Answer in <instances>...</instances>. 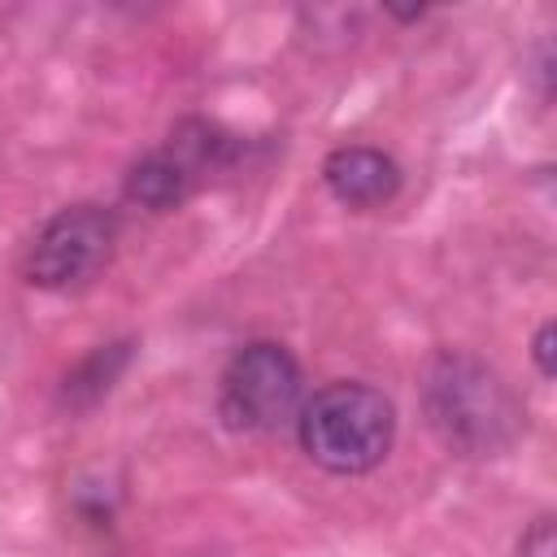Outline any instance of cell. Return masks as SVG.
<instances>
[{
    "label": "cell",
    "mask_w": 557,
    "mask_h": 557,
    "mask_svg": "<svg viewBox=\"0 0 557 557\" xmlns=\"http://www.w3.org/2000/svg\"><path fill=\"white\" fill-rule=\"evenodd\" d=\"M226 152L222 135L213 126H196V139H187L178 131V139H170V148H157L148 157H139L126 174V200L152 209V213H165V209H178L191 187H196V174L205 165H218Z\"/></svg>",
    "instance_id": "5"
},
{
    "label": "cell",
    "mask_w": 557,
    "mask_h": 557,
    "mask_svg": "<svg viewBox=\"0 0 557 557\" xmlns=\"http://www.w3.org/2000/svg\"><path fill=\"white\" fill-rule=\"evenodd\" d=\"M300 405H305V374L283 344L257 339V344H244L226 361L222 387H218V409L226 426L278 431L296 422Z\"/></svg>",
    "instance_id": "3"
},
{
    "label": "cell",
    "mask_w": 557,
    "mask_h": 557,
    "mask_svg": "<svg viewBox=\"0 0 557 557\" xmlns=\"http://www.w3.org/2000/svg\"><path fill=\"white\" fill-rule=\"evenodd\" d=\"M296 435L313 466L331 474H366L392 448L396 409L370 383H326L300 405Z\"/></svg>",
    "instance_id": "2"
},
{
    "label": "cell",
    "mask_w": 557,
    "mask_h": 557,
    "mask_svg": "<svg viewBox=\"0 0 557 557\" xmlns=\"http://www.w3.org/2000/svg\"><path fill=\"white\" fill-rule=\"evenodd\" d=\"M535 366H540V374L544 379H553V322H544L540 331H535Z\"/></svg>",
    "instance_id": "9"
},
{
    "label": "cell",
    "mask_w": 557,
    "mask_h": 557,
    "mask_svg": "<svg viewBox=\"0 0 557 557\" xmlns=\"http://www.w3.org/2000/svg\"><path fill=\"white\" fill-rule=\"evenodd\" d=\"M126 357H131V344H104V348H96L78 370L65 374V405H87V400L104 396L109 383L117 379V370L126 366Z\"/></svg>",
    "instance_id": "7"
},
{
    "label": "cell",
    "mask_w": 557,
    "mask_h": 557,
    "mask_svg": "<svg viewBox=\"0 0 557 557\" xmlns=\"http://www.w3.org/2000/svg\"><path fill=\"white\" fill-rule=\"evenodd\" d=\"M518 557H557V540H553V518L548 513L531 522V531L518 544Z\"/></svg>",
    "instance_id": "8"
},
{
    "label": "cell",
    "mask_w": 557,
    "mask_h": 557,
    "mask_svg": "<svg viewBox=\"0 0 557 557\" xmlns=\"http://www.w3.org/2000/svg\"><path fill=\"white\" fill-rule=\"evenodd\" d=\"M322 178L331 187V196L348 209H370L396 196L400 187V170L387 152L366 148V144H344L322 161Z\"/></svg>",
    "instance_id": "6"
},
{
    "label": "cell",
    "mask_w": 557,
    "mask_h": 557,
    "mask_svg": "<svg viewBox=\"0 0 557 557\" xmlns=\"http://www.w3.org/2000/svg\"><path fill=\"white\" fill-rule=\"evenodd\" d=\"M113 239H117V222L109 209L70 205L35 231L22 270L35 287H78L109 261Z\"/></svg>",
    "instance_id": "4"
},
{
    "label": "cell",
    "mask_w": 557,
    "mask_h": 557,
    "mask_svg": "<svg viewBox=\"0 0 557 557\" xmlns=\"http://www.w3.org/2000/svg\"><path fill=\"white\" fill-rule=\"evenodd\" d=\"M422 400H426V418L435 435L466 457L505 453L527 422L522 405L500 383V374L461 352H444L431 361Z\"/></svg>",
    "instance_id": "1"
}]
</instances>
